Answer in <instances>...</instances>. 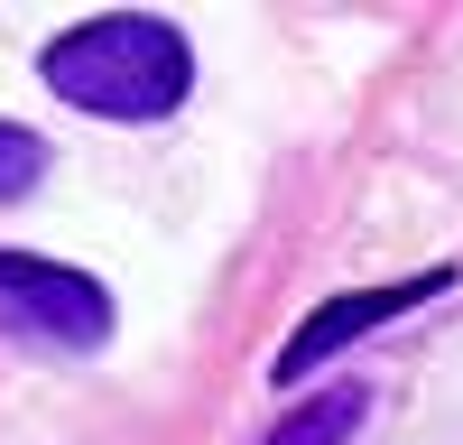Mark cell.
<instances>
[{"label": "cell", "instance_id": "1", "mask_svg": "<svg viewBox=\"0 0 463 445\" xmlns=\"http://www.w3.org/2000/svg\"><path fill=\"white\" fill-rule=\"evenodd\" d=\"M37 74H47L56 102L93 111V121H167L195 93V47L158 10H102L84 28H65L37 56Z\"/></svg>", "mask_w": 463, "mask_h": 445}, {"label": "cell", "instance_id": "2", "mask_svg": "<svg viewBox=\"0 0 463 445\" xmlns=\"http://www.w3.org/2000/svg\"><path fill=\"white\" fill-rule=\"evenodd\" d=\"M0 316L28 325L37 344H65V353L111 344V288L65 270V260H37V251H0Z\"/></svg>", "mask_w": 463, "mask_h": 445}, {"label": "cell", "instance_id": "3", "mask_svg": "<svg viewBox=\"0 0 463 445\" xmlns=\"http://www.w3.org/2000/svg\"><path fill=\"white\" fill-rule=\"evenodd\" d=\"M445 288H454V270H417V279H390V288L325 297V307H316V316H306V325L288 334V344H279V362H269V371H279V381L297 390L316 362H334L343 344H362L371 325H390V316H408V307H427V297H445Z\"/></svg>", "mask_w": 463, "mask_h": 445}, {"label": "cell", "instance_id": "4", "mask_svg": "<svg viewBox=\"0 0 463 445\" xmlns=\"http://www.w3.org/2000/svg\"><path fill=\"white\" fill-rule=\"evenodd\" d=\"M362 418H371V390H362V381H334V390H316V399H297L260 445H353Z\"/></svg>", "mask_w": 463, "mask_h": 445}, {"label": "cell", "instance_id": "5", "mask_svg": "<svg viewBox=\"0 0 463 445\" xmlns=\"http://www.w3.org/2000/svg\"><path fill=\"white\" fill-rule=\"evenodd\" d=\"M37 176H47V139L28 121H0V204H19Z\"/></svg>", "mask_w": 463, "mask_h": 445}]
</instances>
